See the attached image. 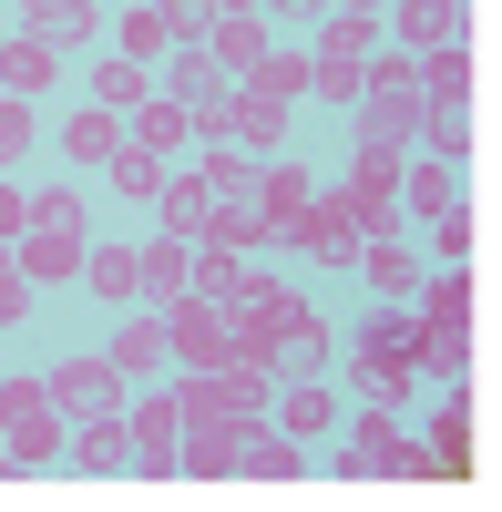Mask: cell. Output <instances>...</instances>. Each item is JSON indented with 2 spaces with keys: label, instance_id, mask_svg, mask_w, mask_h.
<instances>
[{
  "label": "cell",
  "instance_id": "obj_18",
  "mask_svg": "<svg viewBox=\"0 0 502 512\" xmlns=\"http://www.w3.org/2000/svg\"><path fill=\"white\" fill-rule=\"evenodd\" d=\"M113 185H123V195H164V154H154V144H123V154H113Z\"/></svg>",
  "mask_w": 502,
  "mask_h": 512
},
{
  "label": "cell",
  "instance_id": "obj_29",
  "mask_svg": "<svg viewBox=\"0 0 502 512\" xmlns=\"http://www.w3.org/2000/svg\"><path fill=\"white\" fill-rule=\"evenodd\" d=\"M236 277H246V256H226V246H216V256H205V267H195L185 287H205V297H236Z\"/></svg>",
  "mask_w": 502,
  "mask_h": 512
},
{
  "label": "cell",
  "instance_id": "obj_17",
  "mask_svg": "<svg viewBox=\"0 0 502 512\" xmlns=\"http://www.w3.org/2000/svg\"><path fill=\"white\" fill-rule=\"evenodd\" d=\"M134 267H144V287H154V297H185V277H195V256H185V246H144Z\"/></svg>",
  "mask_w": 502,
  "mask_h": 512
},
{
  "label": "cell",
  "instance_id": "obj_24",
  "mask_svg": "<svg viewBox=\"0 0 502 512\" xmlns=\"http://www.w3.org/2000/svg\"><path fill=\"white\" fill-rule=\"evenodd\" d=\"M246 82H257V93H277V103H298V93H308V62H277V52H267Z\"/></svg>",
  "mask_w": 502,
  "mask_h": 512
},
{
  "label": "cell",
  "instance_id": "obj_27",
  "mask_svg": "<svg viewBox=\"0 0 502 512\" xmlns=\"http://www.w3.org/2000/svg\"><path fill=\"white\" fill-rule=\"evenodd\" d=\"M93 82H103V103H113V113H123V103H144V62H103Z\"/></svg>",
  "mask_w": 502,
  "mask_h": 512
},
{
  "label": "cell",
  "instance_id": "obj_8",
  "mask_svg": "<svg viewBox=\"0 0 502 512\" xmlns=\"http://www.w3.org/2000/svg\"><path fill=\"white\" fill-rule=\"evenodd\" d=\"M164 226H175V236H205V226H216V185H175V175H164Z\"/></svg>",
  "mask_w": 502,
  "mask_h": 512
},
{
  "label": "cell",
  "instance_id": "obj_30",
  "mask_svg": "<svg viewBox=\"0 0 502 512\" xmlns=\"http://www.w3.org/2000/svg\"><path fill=\"white\" fill-rule=\"evenodd\" d=\"M113 369H164V328H123V349H113Z\"/></svg>",
  "mask_w": 502,
  "mask_h": 512
},
{
  "label": "cell",
  "instance_id": "obj_7",
  "mask_svg": "<svg viewBox=\"0 0 502 512\" xmlns=\"http://www.w3.org/2000/svg\"><path fill=\"white\" fill-rule=\"evenodd\" d=\"M400 41H431V52H451V41H462V0H410V11H400Z\"/></svg>",
  "mask_w": 502,
  "mask_h": 512
},
{
  "label": "cell",
  "instance_id": "obj_21",
  "mask_svg": "<svg viewBox=\"0 0 502 512\" xmlns=\"http://www.w3.org/2000/svg\"><path fill=\"white\" fill-rule=\"evenodd\" d=\"M369 287H380V297H410V246H369Z\"/></svg>",
  "mask_w": 502,
  "mask_h": 512
},
{
  "label": "cell",
  "instance_id": "obj_39",
  "mask_svg": "<svg viewBox=\"0 0 502 512\" xmlns=\"http://www.w3.org/2000/svg\"><path fill=\"white\" fill-rule=\"evenodd\" d=\"M318 11H328V0H318ZM339 11H369V0H339Z\"/></svg>",
  "mask_w": 502,
  "mask_h": 512
},
{
  "label": "cell",
  "instance_id": "obj_19",
  "mask_svg": "<svg viewBox=\"0 0 502 512\" xmlns=\"http://www.w3.org/2000/svg\"><path fill=\"white\" fill-rule=\"evenodd\" d=\"M185 134H195V113H185V103H144V134H134V144H154V154H175Z\"/></svg>",
  "mask_w": 502,
  "mask_h": 512
},
{
  "label": "cell",
  "instance_id": "obj_23",
  "mask_svg": "<svg viewBox=\"0 0 502 512\" xmlns=\"http://www.w3.org/2000/svg\"><path fill=\"white\" fill-rule=\"evenodd\" d=\"M421 93H431V103H462V93H472V72H462V52H431V72H421Z\"/></svg>",
  "mask_w": 502,
  "mask_h": 512
},
{
  "label": "cell",
  "instance_id": "obj_13",
  "mask_svg": "<svg viewBox=\"0 0 502 512\" xmlns=\"http://www.w3.org/2000/svg\"><path fill=\"white\" fill-rule=\"evenodd\" d=\"M62 154H72V164H113V154H123V123H113V113H82L72 134H62Z\"/></svg>",
  "mask_w": 502,
  "mask_h": 512
},
{
  "label": "cell",
  "instance_id": "obj_3",
  "mask_svg": "<svg viewBox=\"0 0 502 512\" xmlns=\"http://www.w3.org/2000/svg\"><path fill=\"white\" fill-rule=\"evenodd\" d=\"M164 349L195 359V369H226V318L205 308V297H175V318H164Z\"/></svg>",
  "mask_w": 502,
  "mask_h": 512
},
{
  "label": "cell",
  "instance_id": "obj_5",
  "mask_svg": "<svg viewBox=\"0 0 502 512\" xmlns=\"http://www.w3.org/2000/svg\"><path fill=\"white\" fill-rule=\"evenodd\" d=\"M205 52H216V72H226V82H246V72L267 62V41H257V11H226L216 31H205Z\"/></svg>",
  "mask_w": 502,
  "mask_h": 512
},
{
  "label": "cell",
  "instance_id": "obj_22",
  "mask_svg": "<svg viewBox=\"0 0 502 512\" xmlns=\"http://www.w3.org/2000/svg\"><path fill=\"white\" fill-rule=\"evenodd\" d=\"M82 277H93L103 297H134V287H144V267H134V256H82Z\"/></svg>",
  "mask_w": 502,
  "mask_h": 512
},
{
  "label": "cell",
  "instance_id": "obj_1",
  "mask_svg": "<svg viewBox=\"0 0 502 512\" xmlns=\"http://www.w3.org/2000/svg\"><path fill=\"white\" fill-rule=\"evenodd\" d=\"M62 431H52V379H11L0 390V461L11 472H31V461H52Z\"/></svg>",
  "mask_w": 502,
  "mask_h": 512
},
{
  "label": "cell",
  "instance_id": "obj_38",
  "mask_svg": "<svg viewBox=\"0 0 502 512\" xmlns=\"http://www.w3.org/2000/svg\"><path fill=\"white\" fill-rule=\"evenodd\" d=\"M216 11H257V0H216Z\"/></svg>",
  "mask_w": 502,
  "mask_h": 512
},
{
  "label": "cell",
  "instance_id": "obj_28",
  "mask_svg": "<svg viewBox=\"0 0 502 512\" xmlns=\"http://www.w3.org/2000/svg\"><path fill=\"white\" fill-rule=\"evenodd\" d=\"M257 195H267V226H287V216H298V205H308V185H298V175H287V164H277V175H267Z\"/></svg>",
  "mask_w": 502,
  "mask_h": 512
},
{
  "label": "cell",
  "instance_id": "obj_20",
  "mask_svg": "<svg viewBox=\"0 0 502 512\" xmlns=\"http://www.w3.org/2000/svg\"><path fill=\"white\" fill-rule=\"evenodd\" d=\"M154 21L164 41H195V31H216V0H154Z\"/></svg>",
  "mask_w": 502,
  "mask_h": 512
},
{
  "label": "cell",
  "instance_id": "obj_15",
  "mask_svg": "<svg viewBox=\"0 0 502 512\" xmlns=\"http://www.w3.org/2000/svg\"><path fill=\"white\" fill-rule=\"evenodd\" d=\"M472 461V400H451L441 410V441H431V472H462Z\"/></svg>",
  "mask_w": 502,
  "mask_h": 512
},
{
  "label": "cell",
  "instance_id": "obj_33",
  "mask_svg": "<svg viewBox=\"0 0 502 512\" xmlns=\"http://www.w3.org/2000/svg\"><path fill=\"white\" fill-rule=\"evenodd\" d=\"M154 52H164V21L134 11V21H123V62H154Z\"/></svg>",
  "mask_w": 502,
  "mask_h": 512
},
{
  "label": "cell",
  "instance_id": "obj_25",
  "mask_svg": "<svg viewBox=\"0 0 502 512\" xmlns=\"http://www.w3.org/2000/svg\"><path fill=\"white\" fill-rule=\"evenodd\" d=\"M41 72H52V52H41V41H11V52H0V82H11V93H31Z\"/></svg>",
  "mask_w": 502,
  "mask_h": 512
},
{
  "label": "cell",
  "instance_id": "obj_36",
  "mask_svg": "<svg viewBox=\"0 0 502 512\" xmlns=\"http://www.w3.org/2000/svg\"><path fill=\"white\" fill-rule=\"evenodd\" d=\"M11 236H31V205H21L11 185H0V246H11Z\"/></svg>",
  "mask_w": 502,
  "mask_h": 512
},
{
  "label": "cell",
  "instance_id": "obj_16",
  "mask_svg": "<svg viewBox=\"0 0 502 512\" xmlns=\"http://www.w3.org/2000/svg\"><path fill=\"white\" fill-rule=\"evenodd\" d=\"M82 461H93V472H123V461H134V431H113V410L82 420Z\"/></svg>",
  "mask_w": 502,
  "mask_h": 512
},
{
  "label": "cell",
  "instance_id": "obj_40",
  "mask_svg": "<svg viewBox=\"0 0 502 512\" xmlns=\"http://www.w3.org/2000/svg\"><path fill=\"white\" fill-rule=\"evenodd\" d=\"M257 11H287V0H257Z\"/></svg>",
  "mask_w": 502,
  "mask_h": 512
},
{
  "label": "cell",
  "instance_id": "obj_34",
  "mask_svg": "<svg viewBox=\"0 0 502 512\" xmlns=\"http://www.w3.org/2000/svg\"><path fill=\"white\" fill-rule=\"evenodd\" d=\"M11 154H31V113H21V93L0 103V164H11Z\"/></svg>",
  "mask_w": 502,
  "mask_h": 512
},
{
  "label": "cell",
  "instance_id": "obj_26",
  "mask_svg": "<svg viewBox=\"0 0 502 512\" xmlns=\"http://www.w3.org/2000/svg\"><path fill=\"white\" fill-rule=\"evenodd\" d=\"M410 205H421V216H451V164H421V175H410Z\"/></svg>",
  "mask_w": 502,
  "mask_h": 512
},
{
  "label": "cell",
  "instance_id": "obj_6",
  "mask_svg": "<svg viewBox=\"0 0 502 512\" xmlns=\"http://www.w3.org/2000/svg\"><path fill=\"white\" fill-rule=\"evenodd\" d=\"M82 256H93V246H82L72 226H31V246H21V277H72Z\"/></svg>",
  "mask_w": 502,
  "mask_h": 512
},
{
  "label": "cell",
  "instance_id": "obj_31",
  "mask_svg": "<svg viewBox=\"0 0 502 512\" xmlns=\"http://www.w3.org/2000/svg\"><path fill=\"white\" fill-rule=\"evenodd\" d=\"M21 11H31L41 31H93V11H82V0H21Z\"/></svg>",
  "mask_w": 502,
  "mask_h": 512
},
{
  "label": "cell",
  "instance_id": "obj_37",
  "mask_svg": "<svg viewBox=\"0 0 502 512\" xmlns=\"http://www.w3.org/2000/svg\"><path fill=\"white\" fill-rule=\"evenodd\" d=\"M21 297H31V277H21V267H0V328L21 318Z\"/></svg>",
  "mask_w": 502,
  "mask_h": 512
},
{
  "label": "cell",
  "instance_id": "obj_11",
  "mask_svg": "<svg viewBox=\"0 0 502 512\" xmlns=\"http://www.w3.org/2000/svg\"><path fill=\"white\" fill-rule=\"evenodd\" d=\"M164 103H185V113L226 103V72H216V52H185V62H175V93H164Z\"/></svg>",
  "mask_w": 502,
  "mask_h": 512
},
{
  "label": "cell",
  "instance_id": "obj_14",
  "mask_svg": "<svg viewBox=\"0 0 502 512\" xmlns=\"http://www.w3.org/2000/svg\"><path fill=\"white\" fill-rule=\"evenodd\" d=\"M359 390L369 400H410V349H369L359 359Z\"/></svg>",
  "mask_w": 502,
  "mask_h": 512
},
{
  "label": "cell",
  "instance_id": "obj_32",
  "mask_svg": "<svg viewBox=\"0 0 502 512\" xmlns=\"http://www.w3.org/2000/svg\"><path fill=\"white\" fill-rule=\"evenodd\" d=\"M462 318H472V287L441 277V287H431V328H462Z\"/></svg>",
  "mask_w": 502,
  "mask_h": 512
},
{
  "label": "cell",
  "instance_id": "obj_9",
  "mask_svg": "<svg viewBox=\"0 0 502 512\" xmlns=\"http://www.w3.org/2000/svg\"><path fill=\"white\" fill-rule=\"evenodd\" d=\"M277 420H287V441H308V431H328V420H339V400H328V379H298V390L277 400Z\"/></svg>",
  "mask_w": 502,
  "mask_h": 512
},
{
  "label": "cell",
  "instance_id": "obj_10",
  "mask_svg": "<svg viewBox=\"0 0 502 512\" xmlns=\"http://www.w3.org/2000/svg\"><path fill=\"white\" fill-rule=\"evenodd\" d=\"M134 461H144V472L175 461V400H144V410H134Z\"/></svg>",
  "mask_w": 502,
  "mask_h": 512
},
{
  "label": "cell",
  "instance_id": "obj_4",
  "mask_svg": "<svg viewBox=\"0 0 502 512\" xmlns=\"http://www.w3.org/2000/svg\"><path fill=\"white\" fill-rule=\"evenodd\" d=\"M113 359H72V369H52V410H72V420H103L113 410Z\"/></svg>",
  "mask_w": 502,
  "mask_h": 512
},
{
  "label": "cell",
  "instance_id": "obj_2",
  "mask_svg": "<svg viewBox=\"0 0 502 512\" xmlns=\"http://www.w3.org/2000/svg\"><path fill=\"white\" fill-rule=\"evenodd\" d=\"M287 246L328 256V267H339V256H359V216H349V195H328V205H298V216H287Z\"/></svg>",
  "mask_w": 502,
  "mask_h": 512
},
{
  "label": "cell",
  "instance_id": "obj_12",
  "mask_svg": "<svg viewBox=\"0 0 502 512\" xmlns=\"http://www.w3.org/2000/svg\"><path fill=\"white\" fill-rule=\"evenodd\" d=\"M236 461H246V472H267V482H287V472H298V441H277V431L246 420V431H236Z\"/></svg>",
  "mask_w": 502,
  "mask_h": 512
},
{
  "label": "cell",
  "instance_id": "obj_35",
  "mask_svg": "<svg viewBox=\"0 0 502 512\" xmlns=\"http://www.w3.org/2000/svg\"><path fill=\"white\" fill-rule=\"evenodd\" d=\"M31 226H72V236H82V195H41V205H31Z\"/></svg>",
  "mask_w": 502,
  "mask_h": 512
}]
</instances>
